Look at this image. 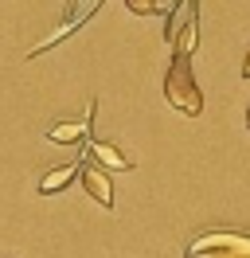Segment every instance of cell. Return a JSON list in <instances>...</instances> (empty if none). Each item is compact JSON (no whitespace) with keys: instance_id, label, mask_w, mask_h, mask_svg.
<instances>
[{"instance_id":"obj_1","label":"cell","mask_w":250,"mask_h":258,"mask_svg":"<svg viewBox=\"0 0 250 258\" xmlns=\"http://www.w3.org/2000/svg\"><path fill=\"white\" fill-rule=\"evenodd\" d=\"M184 258H250V235L234 227H203L184 246Z\"/></svg>"},{"instance_id":"obj_2","label":"cell","mask_w":250,"mask_h":258,"mask_svg":"<svg viewBox=\"0 0 250 258\" xmlns=\"http://www.w3.org/2000/svg\"><path fill=\"white\" fill-rule=\"evenodd\" d=\"M164 102L184 117H200L203 113V90L196 82V75H192V59L172 55L168 71H164Z\"/></svg>"},{"instance_id":"obj_3","label":"cell","mask_w":250,"mask_h":258,"mask_svg":"<svg viewBox=\"0 0 250 258\" xmlns=\"http://www.w3.org/2000/svg\"><path fill=\"white\" fill-rule=\"evenodd\" d=\"M184 16L188 20H168V28H164L176 59H192L196 39H200V20H196V16H200V4H196V0H188V4H184Z\"/></svg>"},{"instance_id":"obj_4","label":"cell","mask_w":250,"mask_h":258,"mask_svg":"<svg viewBox=\"0 0 250 258\" xmlns=\"http://www.w3.org/2000/svg\"><path fill=\"white\" fill-rule=\"evenodd\" d=\"M94 12H98V0H82V4H75V8L67 12V24H59V28H55V32L47 35V39L39 43V47H31V51H28V59H35V55H43V51H51L55 43H59V39H67L71 32H78V28L86 24V16H94Z\"/></svg>"},{"instance_id":"obj_5","label":"cell","mask_w":250,"mask_h":258,"mask_svg":"<svg viewBox=\"0 0 250 258\" xmlns=\"http://www.w3.org/2000/svg\"><path fill=\"white\" fill-rule=\"evenodd\" d=\"M78 180H82L86 196H90V200H98V208L113 211V180H109V172H106V168H98V164H86Z\"/></svg>"},{"instance_id":"obj_6","label":"cell","mask_w":250,"mask_h":258,"mask_svg":"<svg viewBox=\"0 0 250 258\" xmlns=\"http://www.w3.org/2000/svg\"><path fill=\"white\" fill-rule=\"evenodd\" d=\"M82 149H86V157H94V164L106 168V172H129V168H133V161H129L113 141H86Z\"/></svg>"},{"instance_id":"obj_7","label":"cell","mask_w":250,"mask_h":258,"mask_svg":"<svg viewBox=\"0 0 250 258\" xmlns=\"http://www.w3.org/2000/svg\"><path fill=\"white\" fill-rule=\"evenodd\" d=\"M94 113H98V102L86 106V113L78 117V121H55V125L47 129V141H55V145H71V141H82L86 137V129H90Z\"/></svg>"},{"instance_id":"obj_8","label":"cell","mask_w":250,"mask_h":258,"mask_svg":"<svg viewBox=\"0 0 250 258\" xmlns=\"http://www.w3.org/2000/svg\"><path fill=\"white\" fill-rule=\"evenodd\" d=\"M75 172H82V161H71V164H62V168H51V172L39 180V196H55L59 188H67Z\"/></svg>"},{"instance_id":"obj_9","label":"cell","mask_w":250,"mask_h":258,"mask_svg":"<svg viewBox=\"0 0 250 258\" xmlns=\"http://www.w3.org/2000/svg\"><path fill=\"white\" fill-rule=\"evenodd\" d=\"M125 8L133 16H176L180 4H149V0H125Z\"/></svg>"},{"instance_id":"obj_10","label":"cell","mask_w":250,"mask_h":258,"mask_svg":"<svg viewBox=\"0 0 250 258\" xmlns=\"http://www.w3.org/2000/svg\"><path fill=\"white\" fill-rule=\"evenodd\" d=\"M242 79H250V51H246V59H242Z\"/></svg>"},{"instance_id":"obj_11","label":"cell","mask_w":250,"mask_h":258,"mask_svg":"<svg viewBox=\"0 0 250 258\" xmlns=\"http://www.w3.org/2000/svg\"><path fill=\"white\" fill-rule=\"evenodd\" d=\"M246 125H250V110H246Z\"/></svg>"}]
</instances>
